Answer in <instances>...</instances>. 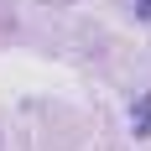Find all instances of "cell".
<instances>
[{"instance_id": "cell-1", "label": "cell", "mask_w": 151, "mask_h": 151, "mask_svg": "<svg viewBox=\"0 0 151 151\" xmlns=\"http://www.w3.org/2000/svg\"><path fill=\"white\" fill-rule=\"evenodd\" d=\"M130 130L136 136H151V94H141L136 104H130Z\"/></svg>"}, {"instance_id": "cell-2", "label": "cell", "mask_w": 151, "mask_h": 151, "mask_svg": "<svg viewBox=\"0 0 151 151\" xmlns=\"http://www.w3.org/2000/svg\"><path fill=\"white\" fill-rule=\"evenodd\" d=\"M136 21H151V0H136Z\"/></svg>"}]
</instances>
